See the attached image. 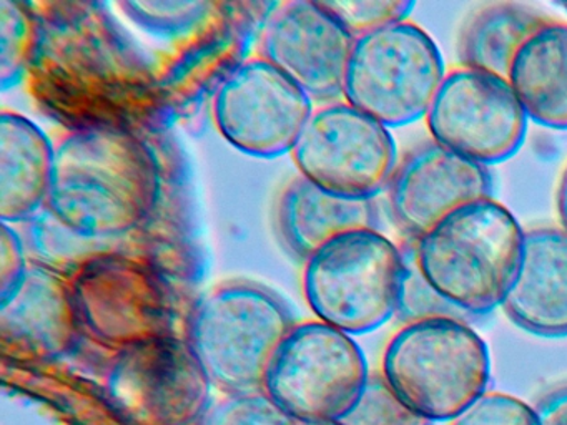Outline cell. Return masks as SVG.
<instances>
[{"label": "cell", "mask_w": 567, "mask_h": 425, "mask_svg": "<svg viewBox=\"0 0 567 425\" xmlns=\"http://www.w3.org/2000/svg\"><path fill=\"white\" fill-rule=\"evenodd\" d=\"M25 229V245L29 258L35 265L44 266L72 279L79 271L104 258L125 251V239H99L79 235L54 218L48 208L29 219Z\"/></svg>", "instance_id": "cell-22"}, {"label": "cell", "mask_w": 567, "mask_h": 425, "mask_svg": "<svg viewBox=\"0 0 567 425\" xmlns=\"http://www.w3.org/2000/svg\"><path fill=\"white\" fill-rule=\"evenodd\" d=\"M354 39L313 0L274 3L260 33L261 59L277 66L315 102L343 99Z\"/></svg>", "instance_id": "cell-14"}, {"label": "cell", "mask_w": 567, "mask_h": 425, "mask_svg": "<svg viewBox=\"0 0 567 425\" xmlns=\"http://www.w3.org/2000/svg\"><path fill=\"white\" fill-rule=\"evenodd\" d=\"M295 425H343L341 422H295Z\"/></svg>", "instance_id": "cell-33"}, {"label": "cell", "mask_w": 567, "mask_h": 425, "mask_svg": "<svg viewBox=\"0 0 567 425\" xmlns=\"http://www.w3.org/2000/svg\"><path fill=\"white\" fill-rule=\"evenodd\" d=\"M354 40L394 23L406 22L416 3L411 0H321Z\"/></svg>", "instance_id": "cell-26"}, {"label": "cell", "mask_w": 567, "mask_h": 425, "mask_svg": "<svg viewBox=\"0 0 567 425\" xmlns=\"http://www.w3.org/2000/svg\"><path fill=\"white\" fill-rule=\"evenodd\" d=\"M403 251V276L398 292L396 318L403 324L424 321V319L454 318L471 322L460 309L451 305L436 289L426 281L417 268L413 239H408Z\"/></svg>", "instance_id": "cell-25"}, {"label": "cell", "mask_w": 567, "mask_h": 425, "mask_svg": "<svg viewBox=\"0 0 567 425\" xmlns=\"http://www.w3.org/2000/svg\"><path fill=\"white\" fill-rule=\"evenodd\" d=\"M41 7L31 73L39 100L52 112L74 120L79 129L125 126L121 120L151 105L155 83L151 66L102 6Z\"/></svg>", "instance_id": "cell-1"}, {"label": "cell", "mask_w": 567, "mask_h": 425, "mask_svg": "<svg viewBox=\"0 0 567 425\" xmlns=\"http://www.w3.org/2000/svg\"><path fill=\"white\" fill-rule=\"evenodd\" d=\"M523 226L494 198L454 209L413 239L420 271L473 321L503 305L524 245Z\"/></svg>", "instance_id": "cell-3"}, {"label": "cell", "mask_w": 567, "mask_h": 425, "mask_svg": "<svg viewBox=\"0 0 567 425\" xmlns=\"http://www.w3.org/2000/svg\"><path fill=\"white\" fill-rule=\"evenodd\" d=\"M71 286L79 322L111 348L175 335L171 286L141 256H104L79 271Z\"/></svg>", "instance_id": "cell-10"}, {"label": "cell", "mask_w": 567, "mask_h": 425, "mask_svg": "<svg viewBox=\"0 0 567 425\" xmlns=\"http://www.w3.org/2000/svg\"><path fill=\"white\" fill-rule=\"evenodd\" d=\"M424 118L434 142L483 166L511 158L529 122L507 79L466 66L446 73Z\"/></svg>", "instance_id": "cell-12"}, {"label": "cell", "mask_w": 567, "mask_h": 425, "mask_svg": "<svg viewBox=\"0 0 567 425\" xmlns=\"http://www.w3.org/2000/svg\"><path fill=\"white\" fill-rule=\"evenodd\" d=\"M313 112V100L261 56L241 62L214 93L218 133L255 158L293 152Z\"/></svg>", "instance_id": "cell-13"}, {"label": "cell", "mask_w": 567, "mask_h": 425, "mask_svg": "<svg viewBox=\"0 0 567 425\" xmlns=\"http://www.w3.org/2000/svg\"><path fill=\"white\" fill-rule=\"evenodd\" d=\"M557 211H559L563 228L567 229V168L564 169L563 178H560L559 191H557Z\"/></svg>", "instance_id": "cell-32"}, {"label": "cell", "mask_w": 567, "mask_h": 425, "mask_svg": "<svg viewBox=\"0 0 567 425\" xmlns=\"http://www.w3.org/2000/svg\"><path fill=\"white\" fill-rule=\"evenodd\" d=\"M381 375L421 417L433 424L454 421L486 394L489 349L471 322L424 319L404 324L391 338Z\"/></svg>", "instance_id": "cell-5"}, {"label": "cell", "mask_w": 567, "mask_h": 425, "mask_svg": "<svg viewBox=\"0 0 567 425\" xmlns=\"http://www.w3.org/2000/svg\"><path fill=\"white\" fill-rule=\"evenodd\" d=\"M284 301L254 282H225L198 299L187 321L188 345L215 388L264 392L268 372L293 331Z\"/></svg>", "instance_id": "cell-4"}, {"label": "cell", "mask_w": 567, "mask_h": 425, "mask_svg": "<svg viewBox=\"0 0 567 425\" xmlns=\"http://www.w3.org/2000/svg\"><path fill=\"white\" fill-rule=\"evenodd\" d=\"M403 251L380 229L333 239L305 261L303 291L318 321L348 335L396 318Z\"/></svg>", "instance_id": "cell-6"}, {"label": "cell", "mask_w": 567, "mask_h": 425, "mask_svg": "<svg viewBox=\"0 0 567 425\" xmlns=\"http://www.w3.org/2000/svg\"><path fill=\"white\" fill-rule=\"evenodd\" d=\"M539 425H567V384L550 388L534 405Z\"/></svg>", "instance_id": "cell-31"}, {"label": "cell", "mask_w": 567, "mask_h": 425, "mask_svg": "<svg viewBox=\"0 0 567 425\" xmlns=\"http://www.w3.org/2000/svg\"><path fill=\"white\" fill-rule=\"evenodd\" d=\"M370 377L353 335L311 321L295 325L281 345L265 392L293 422H341Z\"/></svg>", "instance_id": "cell-8"}, {"label": "cell", "mask_w": 567, "mask_h": 425, "mask_svg": "<svg viewBox=\"0 0 567 425\" xmlns=\"http://www.w3.org/2000/svg\"><path fill=\"white\" fill-rule=\"evenodd\" d=\"M198 425H295L267 392L228 394L214 401Z\"/></svg>", "instance_id": "cell-28"}, {"label": "cell", "mask_w": 567, "mask_h": 425, "mask_svg": "<svg viewBox=\"0 0 567 425\" xmlns=\"http://www.w3.org/2000/svg\"><path fill=\"white\" fill-rule=\"evenodd\" d=\"M215 7L214 2L204 0H128L118 3L128 20L161 39H177L197 32L214 17Z\"/></svg>", "instance_id": "cell-24"}, {"label": "cell", "mask_w": 567, "mask_h": 425, "mask_svg": "<svg viewBox=\"0 0 567 425\" xmlns=\"http://www.w3.org/2000/svg\"><path fill=\"white\" fill-rule=\"evenodd\" d=\"M161 168L127 126L72 129L55 145L45 208L89 238H128L161 198Z\"/></svg>", "instance_id": "cell-2"}, {"label": "cell", "mask_w": 567, "mask_h": 425, "mask_svg": "<svg viewBox=\"0 0 567 425\" xmlns=\"http://www.w3.org/2000/svg\"><path fill=\"white\" fill-rule=\"evenodd\" d=\"M487 166L431 142L411 149L394 169L388 186L391 212L408 238L426 235L461 206L493 198Z\"/></svg>", "instance_id": "cell-15"}, {"label": "cell", "mask_w": 567, "mask_h": 425, "mask_svg": "<svg viewBox=\"0 0 567 425\" xmlns=\"http://www.w3.org/2000/svg\"><path fill=\"white\" fill-rule=\"evenodd\" d=\"M446 73L436 42L406 20L354 40L343 100L398 128L426 116Z\"/></svg>", "instance_id": "cell-7"}, {"label": "cell", "mask_w": 567, "mask_h": 425, "mask_svg": "<svg viewBox=\"0 0 567 425\" xmlns=\"http://www.w3.org/2000/svg\"><path fill=\"white\" fill-rule=\"evenodd\" d=\"M501 308L514 324L540 338H567V229L524 235L516 276Z\"/></svg>", "instance_id": "cell-17"}, {"label": "cell", "mask_w": 567, "mask_h": 425, "mask_svg": "<svg viewBox=\"0 0 567 425\" xmlns=\"http://www.w3.org/2000/svg\"><path fill=\"white\" fill-rule=\"evenodd\" d=\"M453 425H539L534 407L514 395L486 392L466 411L461 412Z\"/></svg>", "instance_id": "cell-29"}, {"label": "cell", "mask_w": 567, "mask_h": 425, "mask_svg": "<svg viewBox=\"0 0 567 425\" xmlns=\"http://www.w3.org/2000/svg\"><path fill=\"white\" fill-rule=\"evenodd\" d=\"M55 145L21 113L0 115V219L21 225L45 208Z\"/></svg>", "instance_id": "cell-19"}, {"label": "cell", "mask_w": 567, "mask_h": 425, "mask_svg": "<svg viewBox=\"0 0 567 425\" xmlns=\"http://www.w3.org/2000/svg\"><path fill=\"white\" fill-rule=\"evenodd\" d=\"M79 325L71 279L35 262L31 261L22 281L0 298L2 341L19 354L58 357L74 344Z\"/></svg>", "instance_id": "cell-16"}, {"label": "cell", "mask_w": 567, "mask_h": 425, "mask_svg": "<svg viewBox=\"0 0 567 425\" xmlns=\"http://www.w3.org/2000/svg\"><path fill=\"white\" fill-rule=\"evenodd\" d=\"M556 20L523 2H494L467 17L457 37L461 66L507 79L520 46L540 27Z\"/></svg>", "instance_id": "cell-21"}, {"label": "cell", "mask_w": 567, "mask_h": 425, "mask_svg": "<svg viewBox=\"0 0 567 425\" xmlns=\"http://www.w3.org/2000/svg\"><path fill=\"white\" fill-rule=\"evenodd\" d=\"M105 387L128 425H198L214 404V384L178 335L118 351Z\"/></svg>", "instance_id": "cell-9"}, {"label": "cell", "mask_w": 567, "mask_h": 425, "mask_svg": "<svg viewBox=\"0 0 567 425\" xmlns=\"http://www.w3.org/2000/svg\"><path fill=\"white\" fill-rule=\"evenodd\" d=\"M31 266L24 236L12 225H0V298L8 296Z\"/></svg>", "instance_id": "cell-30"}, {"label": "cell", "mask_w": 567, "mask_h": 425, "mask_svg": "<svg viewBox=\"0 0 567 425\" xmlns=\"http://www.w3.org/2000/svg\"><path fill=\"white\" fill-rule=\"evenodd\" d=\"M39 20L32 6L19 0H0V89L24 82L34 63Z\"/></svg>", "instance_id": "cell-23"}, {"label": "cell", "mask_w": 567, "mask_h": 425, "mask_svg": "<svg viewBox=\"0 0 567 425\" xmlns=\"http://www.w3.org/2000/svg\"><path fill=\"white\" fill-rule=\"evenodd\" d=\"M507 82L527 118L567 129V23L556 19L536 30L514 56Z\"/></svg>", "instance_id": "cell-20"}, {"label": "cell", "mask_w": 567, "mask_h": 425, "mask_svg": "<svg viewBox=\"0 0 567 425\" xmlns=\"http://www.w3.org/2000/svg\"><path fill=\"white\" fill-rule=\"evenodd\" d=\"M343 425H433V422L411 411L384 381L381 374H371L367 388Z\"/></svg>", "instance_id": "cell-27"}, {"label": "cell", "mask_w": 567, "mask_h": 425, "mask_svg": "<svg viewBox=\"0 0 567 425\" xmlns=\"http://www.w3.org/2000/svg\"><path fill=\"white\" fill-rule=\"evenodd\" d=\"M291 156L308 182L368 199L388 189L400 163L390 128L344 100L315 110Z\"/></svg>", "instance_id": "cell-11"}, {"label": "cell", "mask_w": 567, "mask_h": 425, "mask_svg": "<svg viewBox=\"0 0 567 425\" xmlns=\"http://www.w3.org/2000/svg\"><path fill=\"white\" fill-rule=\"evenodd\" d=\"M277 218L285 245L303 261L347 232L380 225L374 199L337 195L303 176L281 193Z\"/></svg>", "instance_id": "cell-18"}]
</instances>
